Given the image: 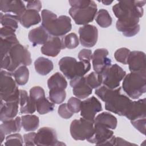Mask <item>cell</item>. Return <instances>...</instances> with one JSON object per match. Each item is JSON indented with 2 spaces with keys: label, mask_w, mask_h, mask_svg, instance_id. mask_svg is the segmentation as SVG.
<instances>
[{
  "label": "cell",
  "mask_w": 146,
  "mask_h": 146,
  "mask_svg": "<svg viewBox=\"0 0 146 146\" xmlns=\"http://www.w3.org/2000/svg\"><path fill=\"white\" fill-rule=\"evenodd\" d=\"M145 2V1H120L112 7V11L118 18L116 27L125 36L132 37L139 32V18L143 15V6Z\"/></svg>",
  "instance_id": "1"
},
{
  "label": "cell",
  "mask_w": 146,
  "mask_h": 146,
  "mask_svg": "<svg viewBox=\"0 0 146 146\" xmlns=\"http://www.w3.org/2000/svg\"><path fill=\"white\" fill-rule=\"evenodd\" d=\"M42 26L51 36H62L68 33L72 28L70 17L60 15L59 17L50 10L42 11Z\"/></svg>",
  "instance_id": "2"
},
{
  "label": "cell",
  "mask_w": 146,
  "mask_h": 146,
  "mask_svg": "<svg viewBox=\"0 0 146 146\" xmlns=\"http://www.w3.org/2000/svg\"><path fill=\"white\" fill-rule=\"evenodd\" d=\"M31 63V54L27 47L17 43L9 53L1 59V67L13 73L21 66H29Z\"/></svg>",
  "instance_id": "3"
},
{
  "label": "cell",
  "mask_w": 146,
  "mask_h": 146,
  "mask_svg": "<svg viewBox=\"0 0 146 146\" xmlns=\"http://www.w3.org/2000/svg\"><path fill=\"white\" fill-rule=\"evenodd\" d=\"M123 89L133 99H137L146 91V72H131L124 78Z\"/></svg>",
  "instance_id": "4"
},
{
  "label": "cell",
  "mask_w": 146,
  "mask_h": 146,
  "mask_svg": "<svg viewBox=\"0 0 146 146\" xmlns=\"http://www.w3.org/2000/svg\"><path fill=\"white\" fill-rule=\"evenodd\" d=\"M60 70L68 79H73L76 77L84 76L91 68L90 62L80 60L71 56L62 58L59 62Z\"/></svg>",
  "instance_id": "5"
},
{
  "label": "cell",
  "mask_w": 146,
  "mask_h": 146,
  "mask_svg": "<svg viewBox=\"0 0 146 146\" xmlns=\"http://www.w3.org/2000/svg\"><path fill=\"white\" fill-rule=\"evenodd\" d=\"M13 74L6 70H1L0 98L5 102L17 101L19 102L20 91Z\"/></svg>",
  "instance_id": "6"
},
{
  "label": "cell",
  "mask_w": 146,
  "mask_h": 146,
  "mask_svg": "<svg viewBox=\"0 0 146 146\" xmlns=\"http://www.w3.org/2000/svg\"><path fill=\"white\" fill-rule=\"evenodd\" d=\"M131 102L128 96L121 94V87H119L105 101V108L119 116H124Z\"/></svg>",
  "instance_id": "7"
},
{
  "label": "cell",
  "mask_w": 146,
  "mask_h": 146,
  "mask_svg": "<svg viewBox=\"0 0 146 146\" xmlns=\"http://www.w3.org/2000/svg\"><path fill=\"white\" fill-rule=\"evenodd\" d=\"M70 134L75 140H84L90 138L94 134V121L83 117L74 120L70 125Z\"/></svg>",
  "instance_id": "8"
},
{
  "label": "cell",
  "mask_w": 146,
  "mask_h": 146,
  "mask_svg": "<svg viewBox=\"0 0 146 146\" xmlns=\"http://www.w3.org/2000/svg\"><path fill=\"white\" fill-rule=\"evenodd\" d=\"M97 10L96 4L91 1L89 5L82 7H71L68 12L76 25H85L93 21L97 14Z\"/></svg>",
  "instance_id": "9"
},
{
  "label": "cell",
  "mask_w": 146,
  "mask_h": 146,
  "mask_svg": "<svg viewBox=\"0 0 146 146\" xmlns=\"http://www.w3.org/2000/svg\"><path fill=\"white\" fill-rule=\"evenodd\" d=\"M103 84L111 89L120 87V82L126 75V72L118 64H111L102 74Z\"/></svg>",
  "instance_id": "10"
},
{
  "label": "cell",
  "mask_w": 146,
  "mask_h": 146,
  "mask_svg": "<svg viewBox=\"0 0 146 146\" xmlns=\"http://www.w3.org/2000/svg\"><path fill=\"white\" fill-rule=\"evenodd\" d=\"M35 144L36 145H60L64 144L59 141L55 129L50 127H42L36 133Z\"/></svg>",
  "instance_id": "11"
},
{
  "label": "cell",
  "mask_w": 146,
  "mask_h": 146,
  "mask_svg": "<svg viewBox=\"0 0 146 146\" xmlns=\"http://www.w3.org/2000/svg\"><path fill=\"white\" fill-rule=\"evenodd\" d=\"M102 111V104L95 96H91L81 103L80 115L87 120L94 121L96 114Z\"/></svg>",
  "instance_id": "12"
},
{
  "label": "cell",
  "mask_w": 146,
  "mask_h": 146,
  "mask_svg": "<svg viewBox=\"0 0 146 146\" xmlns=\"http://www.w3.org/2000/svg\"><path fill=\"white\" fill-rule=\"evenodd\" d=\"M94 123V132L93 135L87 140L91 143L99 145H108L111 137L113 136V132L106 126Z\"/></svg>",
  "instance_id": "13"
},
{
  "label": "cell",
  "mask_w": 146,
  "mask_h": 146,
  "mask_svg": "<svg viewBox=\"0 0 146 146\" xmlns=\"http://www.w3.org/2000/svg\"><path fill=\"white\" fill-rule=\"evenodd\" d=\"M79 41L86 47H92L95 45L98 38V30L96 26L85 25L79 29Z\"/></svg>",
  "instance_id": "14"
},
{
  "label": "cell",
  "mask_w": 146,
  "mask_h": 146,
  "mask_svg": "<svg viewBox=\"0 0 146 146\" xmlns=\"http://www.w3.org/2000/svg\"><path fill=\"white\" fill-rule=\"evenodd\" d=\"M108 51L107 49L98 48L92 54V66L95 72L102 74L106 68L110 66L111 60L108 58Z\"/></svg>",
  "instance_id": "15"
},
{
  "label": "cell",
  "mask_w": 146,
  "mask_h": 146,
  "mask_svg": "<svg viewBox=\"0 0 146 146\" xmlns=\"http://www.w3.org/2000/svg\"><path fill=\"white\" fill-rule=\"evenodd\" d=\"M145 59V54L144 52L131 51L127 62L130 71L132 72H146Z\"/></svg>",
  "instance_id": "16"
},
{
  "label": "cell",
  "mask_w": 146,
  "mask_h": 146,
  "mask_svg": "<svg viewBox=\"0 0 146 146\" xmlns=\"http://www.w3.org/2000/svg\"><path fill=\"white\" fill-rule=\"evenodd\" d=\"M74 95L79 99H84L92 94V88L86 82V77H76L70 82Z\"/></svg>",
  "instance_id": "17"
},
{
  "label": "cell",
  "mask_w": 146,
  "mask_h": 146,
  "mask_svg": "<svg viewBox=\"0 0 146 146\" xmlns=\"http://www.w3.org/2000/svg\"><path fill=\"white\" fill-rule=\"evenodd\" d=\"M65 48L62 38L51 36L47 42L40 48L43 54L51 57L56 56L62 49Z\"/></svg>",
  "instance_id": "18"
},
{
  "label": "cell",
  "mask_w": 146,
  "mask_h": 146,
  "mask_svg": "<svg viewBox=\"0 0 146 146\" xmlns=\"http://www.w3.org/2000/svg\"><path fill=\"white\" fill-rule=\"evenodd\" d=\"M146 101L145 99L132 101L124 116L129 120L146 117Z\"/></svg>",
  "instance_id": "19"
},
{
  "label": "cell",
  "mask_w": 146,
  "mask_h": 146,
  "mask_svg": "<svg viewBox=\"0 0 146 146\" xmlns=\"http://www.w3.org/2000/svg\"><path fill=\"white\" fill-rule=\"evenodd\" d=\"M0 10L4 13H13L19 17L26 9L24 2L22 1L1 0Z\"/></svg>",
  "instance_id": "20"
},
{
  "label": "cell",
  "mask_w": 146,
  "mask_h": 146,
  "mask_svg": "<svg viewBox=\"0 0 146 146\" xmlns=\"http://www.w3.org/2000/svg\"><path fill=\"white\" fill-rule=\"evenodd\" d=\"M19 104L17 101L5 102L1 100L0 120L2 122L14 118L18 113Z\"/></svg>",
  "instance_id": "21"
},
{
  "label": "cell",
  "mask_w": 146,
  "mask_h": 146,
  "mask_svg": "<svg viewBox=\"0 0 146 146\" xmlns=\"http://www.w3.org/2000/svg\"><path fill=\"white\" fill-rule=\"evenodd\" d=\"M50 36L51 35L42 26L31 30L28 34L29 39L33 46L45 44Z\"/></svg>",
  "instance_id": "22"
},
{
  "label": "cell",
  "mask_w": 146,
  "mask_h": 146,
  "mask_svg": "<svg viewBox=\"0 0 146 146\" xmlns=\"http://www.w3.org/2000/svg\"><path fill=\"white\" fill-rule=\"evenodd\" d=\"M19 21L23 27L25 28H29L33 25L40 23L41 21V17L38 11L34 10L26 9L19 17Z\"/></svg>",
  "instance_id": "23"
},
{
  "label": "cell",
  "mask_w": 146,
  "mask_h": 146,
  "mask_svg": "<svg viewBox=\"0 0 146 146\" xmlns=\"http://www.w3.org/2000/svg\"><path fill=\"white\" fill-rule=\"evenodd\" d=\"M19 105L21 113L32 114L36 110L35 103L28 95L26 91L20 90Z\"/></svg>",
  "instance_id": "24"
},
{
  "label": "cell",
  "mask_w": 146,
  "mask_h": 146,
  "mask_svg": "<svg viewBox=\"0 0 146 146\" xmlns=\"http://www.w3.org/2000/svg\"><path fill=\"white\" fill-rule=\"evenodd\" d=\"M21 127V117L17 116L15 119L13 118L2 121V123L0 125V130L2 131L5 135H8L11 133L19 132Z\"/></svg>",
  "instance_id": "25"
},
{
  "label": "cell",
  "mask_w": 146,
  "mask_h": 146,
  "mask_svg": "<svg viewBox=\"0 0 146 146\" xmlns=\"http://www.w3.org/2000/svg\"><path fill=\"white\" fill-rule=\"evenodd\" d=\"M94 123L101 124L106 127L114 129L116 128L117 120L115 116L108 112H103L96 116Z\"/></svg>",
  "instance_id": "26"
},
{
  "label": "cell",
  "mask_w": 146,
  "mask_h": 146,
  "mask_svg": "<svg viewBox=\"0 0 146 146\" xmlns=\"http://www.w3.org/2000/svg\"><path fill=\"white\" fill-rule=\"evenodd\" d=\"M35 70L38 74L41 75H46L54 68L52 62L44 57H39L34 62Z\"/></svg>",
  "instance_id": "27"
},
{
  "label": "cell",
  "mask_w": 146,
  "mask_h": 146,
  "mask_svg": "<svg viewBox=\"0 0 146 146\" xmlns=\"http://www.w3.org/2000/svg\"><path fill=\"white\" fill-rule=\"evenodd\" d=\"M47 86L49 90H64L67 87V82L62 74L56 72L48 79Z\"/></svg>",
  "instance_id": "28"
},
{
  "label": "cell",
  "mask_w": 146,
  "mask_h": 146,
  "mask_svg": "<svg viewBox=\"0 0 146 146\" xmlns=\"http://www.w3.org/2000/svg\"><path fill=\"white\" fill-rule=\"evenodd\" d=\"M22 126L26 131H34L39 125V119L34 115H26L21 117Z\"/></svg>",
  "instance_id": "29"
},
{
  "label": "cell",
  "mask_w": 146,
  "mask_h": 146,
  "mask_svg": "<svg viewBox=\"0 0 146 146\" xmlns=\"http://www.w3.org/2000/svg\"><path fill=\"white\" fill-rule=\"evenodd\" d=\"M17 84L23 86L26 84L29 78V70L26 66H21L17 68L13 73Z\"/></svg>",
  "instance_id": "30"
},
{
  "label": "cell",
  "mask_w": 146,
  "mask_h": 146,
  "mask_svg": "<svg viewBox=\"0 0 146 146\" xmlns=\"http://www.w3.org/2000/svg\"><path fill=\"white\" fill-rule=\"evenodd\" d=\"M1 23L3 27H7L17 30L18 28L19 17L16 15H12L10 14H3L0 13Z\"/></svg>",
  "instance_id": "31"
},
{
  "label": "cell",
  "mask_w": 146,
  "mask_h": 146,
  "mask_svg": "<svg viewBox=\"0 0 146 146\" xmlns=\"http://www.w3.org/2000/svg\"><path fill=\"white\" fill-rule=\"evenodd\" d=\"M96 23L103 28H107L112 24V19L108 11L104 9L99 10L95 18Z\"/></svg>",
  "instance_id": "32"
},
{
  "label": "cell",
  "mask_w": 146,
  "mask_h": 146,
  "mask_svg": "<svg viewBox=\"0 0 146 146\" xmlns=\"http://www.w3.org/2000/svg\"><path fill=\"white\" fill-rule=\"evenodd\" d=\"M35 106L37 112L40 115L46 114L52 111L55 106L54 103L50 102L46 97L36 102Z\"/></svg>",
  "instance_id": "33"
},
{
  "label": "cell",
  "mask_w": 146,
  "mask_h": 146,
  "mask_svg": "<svg viewBox=\"0 0 146 146\" xmlns=\"http://www.w3.org/2000/svg\"><path fill=\"white\" fill-rule=\"evenodd\" d=\"M85 77L87 83L92 89L99 87L103 83L102 75L96 72H92Z\"/></svg>",
  "instance_id": "34"
},
{
  "label": "cell",
  "mask_w": 146,
  "mask_h": 146,
  "mask_svg": "<svg viewBox=\"0 0 146 146\" xmlns=\"http://www.w3.org/2000/svg\"><path fill=\"white\" fill-rule=\"evenodd\" d=\"M65 48L73 49L77 47L79 43V40L75 33H71L62 38Z\"/></svg>",
  "instance_id": "35"
},
{
  "label": "cell",
  "mask_w": 146,
  "mask_h": 146,
  "mask_svg": "<svg viewBox=\"0 0 146 146\" xmlns=\"http://www.w3.org/2000/svg\"><path fill=\"white\" fill-rule=\"evenodd\" d=\"M66 97V93L64 90H50L49 99L54 104L62 103Z\"/></svg>",
  "instance_id": "36"
},
{
  "label": "cell",
  "mask_w": 146,
  "mask_h": 146,
  "mask_svg": "<svg viewBox=\"0 0 146 146\" xmlns=\"http://www.w3.org/2000/svg\"><path fill=\"white\" fill-rule=\"evenodd\" d=\"M130 52L131 51L127 48H120L117 49L114 54L115 59L118 62L124 64H127Z\"/></svg>",
  "instance_id": "37"
},
{
  "label": "cell",
  "mask_w": 146,
  "mask_h": 146,
  "mask_svg": "<svg viewBox=\"0 0 146 146\" xmlns=\"http://www.w3.org/2000/svg\"><path fill=\"white\" fill-rule=\"evenodd\" d=\"M30 97L35 104L38 100L45 97L43 88L40 86H34L32 87L30 90Z\"/></svg>",
  "instance_id": "38"
},
{
  "label": "cell",
  "mask_w": 146,
  "mask_h": 146,
  "mask_svg": "<svg viewBox=\"0 0 146 146\" xmlns=\"http://www.w3.org/2000/svg\"><path fill=\"white\" fill-rule=\"evenodd\" d=\"M23 139L21 134L14 133L8 135L6 137V142L5 145H22Z\"/></svg>",
  "instance_id": "39"
},
{
  "label": "cell",
  "mask_w": 146,
  "mask_h": 146,
  "mask_svg": "<svg viewBox=\"0 0 146 146\" xmlns=\"http://www.w3.org/2000/svg\"><path fill=\"white\" fill-rule=\"evenodd\" d=\"M82 101L78 98L71 97L67 102V106L70 110L74 113H78L80 111V105Z\"/></svg>",
  "instance_id": "40"
},
{
  "label": "cell",
  "mask_w": 146,
  "mask_h": 146,
  "mask_svg": "<svg viewBox=\"0 0 146 146\" xmlns=\"http://www.w3.org/2000/svg\"><path fill=\"white\" fill-rule=\"evenodd\" d=\"M58 113L60 117L65 119L71 117L74 115V113L70 110L67 103L62 104L59 106Z\"/></svg>",
  "instance_id": "41"
},
{
  "label": "cell",
  "mask_w": 146,
  "mask_h": 146,
  "mask_svg": "<svg viewBox=\"0 0 146 146\" xmlns=\"http://www.w3.org/2000/svg\"><path fill=\"white\" fill-rule=\"evenodd\" d=\"M131 123L132 125L140 133H143V135H145L146 117H142L131 120Z\"/></svg>",
  "instance_id": "42"
},
{
  "label": "cell",
  "mask_w": 146,
  "mask_h": 146,
  "mask_svg": "<svg viewBox=\"0 0 146 146\" xmlns=\"http://www.w3.org/2000/svg\"><path fill=\"white\" fill-rule=\"evenodd\" d=\"M92 51L90 49H82L78 54V58L80 60H84L90 62L92 59Z\"/></svg>",
  "instance_id": "43"
},
{
  "label": "cell",
  "mask_w": 146,
  "mask_h": 146,
  "mask_svg": "<svg viewBox=\"0 0 146 146\" xmlns=\"http://www.w3.org/2000/svg\"><path fill=\"white\" fill-rule=\"evenodd\" d=\"M27 9L34 10L39 12L42 8V3L40 1H26Z\"/></svg>",
  "instance_id": "44"
},
{
  "label": "cell",
  "mask_w": 146,
  "mask_h": 146,
  "mask_svg": "<svg viewBox=\"0 0 146 146\" xmlns=\"http://www.w3.org/2000/svg\"><path fill=\"white\" fill-rule=\"evenodd\" d=\"M36 133L30 132L23 135V140L25 145H34V140L35 137Z\"/></svg>",
  "instance_id": "45"
},
{
  "label": "cell",
  "mask_w": 146,
  "mask_h": 146,
  "mask_svg": "<svg viewBox=\"0 0 146 146\" xmlns=\"http://www.w3.org/2000/svg\"><path fill=\"white\" fill-rule=\"evenodd\" d=\"M69 3L71 5V7H84L86 6L89 5L91 1H88V0H72V1H69Z\"/></svg>",
  "instance_id": "46"
},
{
  "label": "cell",
  "mask_w": 146,
  "mask_h": 146,
  "mask_svg": "<svg viewBox=\"0 0 146 146\" xmlns=\"http://www.w3.org/2000/svg\"><path fill=\"white\" fill-rule=\"evenodd\" d=\"M135 145V144L129 143L121 137H115L114 145Z\"/></svg>",
  "instance_id": "47"
},
{
  "label": "cell",
  "mask_w": 146,
  "mask_h": 146,
  "mask_svg": "<svg viewBox=\"0 0 146 146\" xmlns=\"http://www.w3.org/2000/svg\"><path fill=\"white\" fill-rule=\"evenodd\" d=\"M5 133L1 130H0V136H1V142L2 143L5 139Z\"/></svg>",
  "instance_id": "48"
},
{
  "label": "cell",
  "mask_w": 146,
  "mask_h": 146,
  "mask_svg": "<svg viewBox=\"0 0 146 146\" xmlns=\"http://www.w3.org/2000/svg\"><path fill=\"white\" fill-rule=\"evenodd\" d=\"M102 2L103 4L106 5H108L112 3V1H102Z\"/></svg>",
  "instance_id": "49"
}]
</instances>
